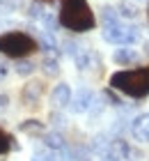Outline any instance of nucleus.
I'll return each instance as SVG.
<instances>
[{
  "instance_id": "obj_1",
  "label": "nucleus",
  "mask_w": 149,
  "mask_h": 161,
  "mask_svg": "<svg viewBox=\"0 0 149 161\" xmlns=\"http://www.w3.org/2000/svg\"><path fill=\"white\" fill-rule=\"evenodd\" d=\"M60 23L73 32H85V30H92L96 21L85 0H62Z\"/></svg>"
},
{
  "instance_id": "obj_14",
  "label": "nucleus",
  "mask_w": 149,
  "mask_h": 161,
  "mask_svg": "<svg viewBox=\"0 0 149 161\" xmlns=\"http://www.w3.org/2000/svg\"><path fill=\"white\" fill-rule=\"evenodd\" d=\"M113 23H119V12H115L113 7H106L103 9V25H113Z\"/></svg>"
},
{
  "instance_id": "obj_3",
  "label": "nucleus",
  "mask_w": 149,
  "mask_h": 161,
  "mask_svg": "<svg viewBox=\"0 0 149 161\" xmlns=\"http://www.w3.org/2000/svg\"><path fill=\"white\" fill-rule=\"evenodd\" d=\"M37 51V42L23 32H5L0 35V53L9 58H23Z\"/></svg>"
},
{
  "instance_id": "obj_4",
  "label": "nucleus",
  "mask_w": 149,
  "mask_h": 161,
  "mask_svg": "<svg viewBox=\"0 0 149 161\" xmlns=\"http://www.w3.org/2000/svg\"><path fill=\"white\" fill-rule=\"evenodd\" d=\"M103 39L110 44H119V46H129L140 39V30L133 25H122V23H113V25H103Z\"/></svg>"
},
{
  "instance_id": "obj_8",
  "label": "nucleus",
  "mask_w": 149,
  "mask_h": 161,
  "mask_svg": "<svg viewBox=\"0 0 149 161\" xmlns=\"http://www.w3.org/2000/svg\"><path fill=\"white\" fill-rule=\"evenodd\" d=\"M41 92H44V85L39 83V80H32V83H28V85L23 87V94H21V99H23V104L35 106L37 101L41 99Z\"/></svg>"
},
{
  "instance_id": "obj_12",
  "label": "nucleus",
  "mask_w": 149,
  "mask_h": 161,
  "mask_svg": "<svg viewBox=\"0 0 149 161\" xmlns=\"http://www.w3.org/2000/svg\"><path fill=\"white\" fill-rule=\"evenodd\" d=\"M44 145H46L48 150H57V152H62L64 150V138L57 134V131H51V134L44 136Z\"/></svg>"
},
{
  "instance_id": "obj_13",
  "label": "nucleus",
  "mask_w": 149,
  "mask_h": 161,
  "mask_svg": "<svg viewBox=\"0 0 149 161\" xmlns=\"http://www.w3.org/2000/svg\"><path fill=\"white\" fill-rule=\"evenodd\" d=\"M73 60H76L78 69H87L89 64H92V55H89V51H85V48H78L76 53H73Z\"/></svg>"
},
{
  "instance_id": "obj_17",
  "label": "nucleus",
  "mask_w": 149,
  "mask_h": 161,
  "mask_svg": "<svg viewBox=\"0 0 149 161\" xmlns=\"http://www.w3.org/2000/svg\"><path fill=\"white\" fill-rule=\"evenodd\" d=\"M9 147H12V138L7 136L3 129H0V154H5V152L9 150Z\"/></svg>"
},
{
  "instance_id": "obj_21",
  "label": "nucleus",
  "mask_w": 149,
  "mask_h": 161,
  "mask_svg": "<svg viewBox=\"0 0 149 161\" xmlns=\"http://www.w3.org/2000/svg\"><path fill=\"white\" fill-rule=\"evenodd\" d=\"M5 74H7V64H5V62H0V78H3Z\"/></svg>"
},
{
  "instance_id": "obj_11",
  "label": "nucleus",
  "mask_w": 149,
  "mask_h": 161,
  "mask_svg": "<svg viewBox=\"0 0 149 161\" xmlns=\"http://www.w3.org/2000/svg\"><path fill=\"white\" fill-rule=\"evenodd\" d=\"M41 67H44V71H46L48 76H55L57 71H60V62H57V55H55V51H46V58H44Z\"/></svg>"
},
{
  "instance_id": "obj_19",
  "label": "nucleus",
  "mask_w": 149,
  "mask_h": 161,
  "mask_svg": "<svg viewBox=\"0 0 149 161\" xmlns=\"http://www.w3.org/2000/svg\"><path fill=\"white\" fill-rule=\"evenodd\" d=\"M28 14H30V16H32V19H41L44 9H41V5H39V3H35V5L30 7V9H28Z\"/></svg>"
},
{
  "instance_id": "obj_7",
  "label": "nucleus",
  "mask_w": 149,
  "mask_h": 161,
  "mask_svg": "<svg viewBox=\"0 0 149 161\" xmlns=\"http://www.w3.org/2000/svg\"><path fill=\"white\" fill-rule=\"evenodd\" d=\"M71 87L67 85V83H60L53 87V92H51V101H53V106L57 108H64L67 104H71Z\"/></svg>"
},
{
  "instance_id": "obj_2",
  "label": "nucleus",
  "mask_w": 149,
  "mask_h": 161,
  "mask_svg": "<svg viewBox=\"0 0 149 161\" xmlns=\"http://www.w3.org/2000/svg\"><path fill=\"white\" fill-rule=\"evenodd\" d=\"M110 85L119 92L129 94V97H145V94H149V67L147 69L117 71L110 78Z\"/></svg>"
},
{
  "instance_id": "obj_18",
  "label": "nucleus",
  "mask_w": 149,
  "mask_h": 161,
  "mask_svg": "<svg viewBox=\"0 0 149 161\" xmlns=\"http://www.w3.org/2000/svg\"><path fill=\"white\" fill-rule=\"evenodd\" d=\"M41 21H44V25L48 28V32H53V30H55V23H57V21H55L53 14H41Z\"/></svg>"
},
{
  "instance_id": "obj_9",
  "label": "nucleus",
  "mask_w": 149,
  "mask_h": 161,
  "mask_svg": "<svg viewBox=\"0 0 149 161\" xmlns=\"http://www.w3.org/2000/svg\"><path fill=\"white\" fill-rule=\"evenodd\" d=\"M113 60L117 64H131V62H136L138 60V51L136 48H117L115 51V55H113Z\"/></svg>"
},
{
  "instance_id": "obj_22",
  "label": "nucleus",
  "mask_w": 149,
  "mask_h": 161,
  "mask_svg": "<svg viewBox=\"0 0 149 161\" xmlns=\"http://www.w3.org/2000/svg\"><path fill=\"white\" fill-rule=\"evenodd\" d=\"M101 161H119V159H117V157H113V154H108L106 159H101Z\"/></svg>"
},
{
  "instance_id": "obj_20",
  "label": "nucleus",
  "mask_w": 149,
  "mask_h": 161,
  "mask_svg": "<svg viewBox=\"0 0 149 161\" xmlns=\"http://www.w3.org/2000/svg\"><path fill=\"white\" fill-rule=\"evenodd\" d=\"M7 104H9V97H7V94H0V111H5Z\"/></svg>"
},
{
  "instance_id": "obj_10",
  "label": "nucleus",
  "mask_w": 149,
  "mask_h": 161,
  "mask_svg": "<svg viewBox=\"0 0 149 161\" xmlns=\"http://www.w3.org/2000/svg\"><path fill=\"white\" fill-rule=\"evenodd\" d=\"M117 9H119V16H122V19H129V21H133V19L140 16V7H138L136 3H131V0H122Z\"/></svg>"
},
{
  "instance_id": "obj_15",
  "label": "nucleus",
  "mask_w": 149,
  "mask_h": 161,
  "mask_svg": "<svg viewBox=\"0 0 149 161\" xmlns=\"http://www.w3.org/2000/svg\"><path fill=\"white\" fill-rule=\"evenodd\" d=\"M21 131H25V134H39L41 131V122H37V120H28L21 124Z\"/></svg>"
},
{
  "instance_id": "obj_6",
  "label": "nucleus",
  "mask_w": 149,
  "mask_h": 161,
  "mask_svg": "<svg viewBox=\"0 0 149 161\" xmlns=\"http://www.w3.org/2000/svg\"><path fill=\"white\" fill-rule=\"evenodd\" d=\"M131 131H133V138L140 143H149V113L138 115L131 124Z\"/></svg>"
},
{
  "instance_id": "obj_23",
  "label": "nucleus",
  "mask_w": 149,
  "mask_h": 161,
  "mask_svg": "<svg viewBox=\"0 0 149 161\" xmlns=\"http://www.w3.org/2000/svg\"><path fill=\"white\" fill-rule=\"evenodd\" d=\"M37 3H46V0H37Z\"/></svg>"
},
{
  "instance_id": "obj_16",
  "label": "nucleus",
  "mask_w": 149,
  "mask_h": 161,
  "mask_svg": "<svg viewBox=\"0 0 149 161\" xmlns=\"http://www.w3.org/2000/svg\"><path fill=\"white\" fill-rule=\"evenodd\" d=\"M32 71H35V64L28 62V60H21V62L16 64V74H21V76H30Z\"/></svg>"
},
{
  "instance_id": "obj_5",
  "label": "nucleus",
  "mask_w": 149,
  "mask_h": 161,
  "mask_svg": "<svg viewBox=\"0 0 149 161\" xmlns=\"http://www.w3.org/2000/svg\"><path fill=\"white\" fill-rule=\"evenodd\" d=\"M92 101H94V92L87 90V87H80V90L71 97V111L73 113H85V111H89Z\"/></svg>"
}]
</instances>
